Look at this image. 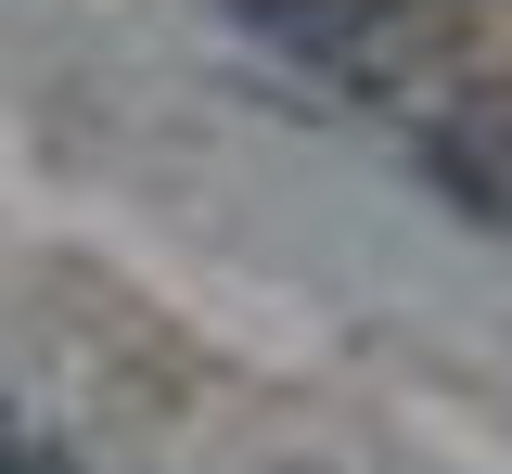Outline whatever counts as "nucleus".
Returning a JSON list of instances; mask_svg holds the SVG:
<instances>
[{"label": "nucleus", "instance_id": "nucleus-1", "mask_svg": "<svg viewBox=\"0 0 512 474\" xmlns=\"http://www.w3.org/2000/svg\"><path fill=\"white\" fill-rule=\"evenodd\" d=\"M269 52H295L320 77H397L410 65V13L397 0H256Z\"/></svg>", "mask_w": 512, "mask_h": 474}]
</instances>
